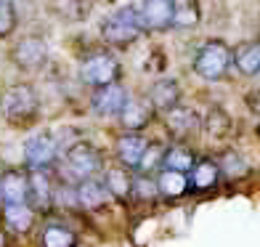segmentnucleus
<instances>
[{
    "instance_id": "412c9836",
    "label": "nucleus",
    "mask_w": 260,
    "mask_h": 247,
    "mask_svg": "<svg viewBox=\"0 0 260 247\" xmlns=\"http://www.w3.org/2000/svg\"><path fill=\"white\" fill-rule=\"evenodd\" d=\"M157 189L168 197H181L186 189H188V181H186V173H178V170H168L165 168L159 173V181H157Z\"/></svg>"
},
{
    "instance_id": "4be33fe9",
    "label": "nucleus",
    "mask_w": 260,
    "mask_h": 247,
    "mask_svg": "<svg viewBox=\"0 0 260 247\" xmlns=\"http://www.w3.org/2000/svg\"><path fill=\"white\" fill-rule=\"evenodd\" d=\"M104 186L117 199H127L130 194H133V181H130V175L125 170H120V168H112L109 173H106V183Z\"/></svg>"
},
{
    "instance_id": "5701e85b",
    "label": "nucleus",
    "mask_w": 260,
    "mask_h": 247,
    "mask_svg": "<svg viewBox=\"0 0 260 247\" xmlns=\"http://www.w3.org/2000/svg\"><path fill=\"white\" fill-rule=\"evenodd\" d=\"M170 128L175 133H191V131H197L199 128V117H197V112L194 109H186V107H175L170 109Z\"/></svg>"
},
{
    "instance_id": "6ab92c4d",
    "label": "nucleus",
    "mask_w": 260,
    "mask_h": 247,
    "mask_svg": "<svg viewBox=\"0 0 260 247\" xmlns=\"http://www.w3.org/2000/svg\"><path fill=\"white\" fill-rule=\"evenodd\" d=\"M27 197H32L40 207L51 199V181L43 173V168H32V175L27 178Z\"/></svg>"
},
{
    "instance_id": "f8f14e48",
    "label": "nucleus",
    "mask_w": 260,
    "mask_h": 247,
    "mask_svg": "<svg viewBox=\"0 0 260 247\" xmlns=\"http://www.w3.org/2000/svg\"><path fill=\"white\" fill-rule=\"evenodd\" d=\"M178 99H181V85L175 80H159L149 93V104L159 112H170L178 104Z\"/></svg>"
},
{
    "instance_id": "1a4fd4ad",
    "label": "nucleus",
    "mask_w": 260,
    "mask_h": 247,
    "mask_svg": "<svg viewBox=\"0 0 260 247\" xmlns=\"http://www.w3.org/2000/svg\"><path fill=\"white\" fill-rule=\"evenodd\" d=\"M45 56H48V45H45L40 38H27V40H21L14 53H11V58L21 67V69H35V67H40L45 61Z\"/></svg>"
},
{
    "instance_id": "7ed1b4c3",
    "label": "nucleus",
    "mask_w": 260,
    "mask_h": 247,
    "mask_svg": "<svg viewBox=\"0 0 260 247\" xmlns=\"http://www.w3.org/2000/svg\"><path fill=\"white\" fill-rule=\"evenodd\" d=\"M80 77L85 85H93V88H101L106 82H117V77H120V61L106 51L90 53L80 64Z\"/></svg>"
},
{
    "instance_id": "aec40b11",
    "label": "nucleus",
    "mask_w": 260,
    "mask_h": 247,
    "mask_svg": "<svg viewBox=\"0 0 260 247\" xmlns=\"http://www.w3.org/2000/svg\"><path fill=\"white\" fill-rule=\"evenodd\" d=\"M6 221L16 231H29L32 221H35V213H32V207L24 205V202H6Z\"/></svg>"
},
{
    "instance_id": "bb28decb",
    "label": "nucleus",
    "mask_w": 260,
    "mask_h": 247,
    "mask_svg": "<svg viewBox=\"0 0 260 247\" xmlns=\"http://www.w3.org/2000/svg\"><path fill=\"white\" fill-rule=\"evenodd\" d=\"M16 27V8L11 0H0V38L11 35Z\"/></svg>"
},
{
    "instance_id": "a878e982",
    "label": "nucleus",
    "mask_w": 260,
    "mask_h": 247,
    "mask_svg": "<svg viewBox=\"0 0 260 247\" xmlns=\"http://www.w3.org/2000/svg\"><path fill=\"white\" fill-rule=\"evenodd\" d=\"M231 131V117L223 112V109H212L207 114V133L210 136H223Z\"/></svg>"
},
{
    "instance_id": "dca6fc26",
    "label": "nucleus",
    "mask_w": 260,
    "mask_h": 247,
    "mask_svg": "<svg viewBox=\"0 0 260 247\" xmlns=\"http://www.w3.org/2000/svg\"><path fill=\"white\" fill-rule=\"evenodd\" d=\"M0 197L6 202H27V178L16 170L6 173L0 178Z\"/></svg>"
},
{
    "instance_id": "2eb2a0df",
    "label": "nucleus",
    "mask_w": 260,
    "mask_h": 247,
    "mask_svg": "<svg viewBox=\"0 0 260 247\" xmlns=\"http://www.w3.org/2000/svg\"><path fill=\"white\" fill-rule=\"evenodd\" d=\"M109 199H112L109 189H106L104 183L88 178V175H85V181L77 186V202L85 205V207H101V205L109 202Z\"/></svg>"
},
{
    "instance_id": "f03ea898",
    "label": "nucleus",
    "mask_w": 260,
    "mask_h": 247,
    "mask_svg": "<svg viewBox=\"0 0 260 247\" xmlns=\"http://www.w3.org/2000/svg\"><path fill=\"white\" fill-rule=\"evenodd\" d=\"M231 64V51L220 40H207L202 48L194 53V72L205 80H223Z\"/></svg>"
},
{
    "instance_id": "ddd939ff",
    "label": "nucleus",
    "mask_w": 260,
    "mask_h": 247,
    "mask_svg": "<svg viewBox=\"0 0 260 247\" xmlns=\"http://www.w3.org/2000/svg\"><path fill=\"white\" fill-rule=\"evenodd\" d=\"M170 24L178 27V29H188V27H197L202 14H199V0H170Z\"/></svg>"
},
{
    "instance_id": "9b49d317",
    "label": "nucleus",
    "mask_w": 260,
    "mask_h": 247,
    "mask_svg": "<svg viewBox=\"0 0 260 247\" xmlns=\"http://www.w3.org/2000/svg\"><path fill=\"white\" fill-rule=\"evenodd\" d=\"M146 146H149V141L144 136H138L136 131H130V133L117 138V157L122 160L125 168H138V160L146 151Z\"/></svg>"
},
{
    "instance_id": "9d476101",
    "label": "nucleus",
    "mask_w": 260,
    "mask_h": 247,
    "mask_svg": "<svg viewBox=\"0 0 260 247\" xmlns=\"http://www.w3.org/2000/svg\"><path fill=\"white\" fill-rule=\"evenodd\" d=\"M151 107L149 101H141V99H125L122 109H120V120L127 131H141V128H146L149 120H151Z\"/></svg>"
},
{
    "instance_id": "f257e3e1",
    "label": "nucleus",
    "mask_w": 260,
    "mask_h": 247,
    "mask_svg": "<svg viewBox=\"0 0 260 247\" xmlns=\"http://www.w3.org/2000/svg\"><path fill=\"white\" fill-rule=\"evenodd\" d=\"M144 21H141L138 8H120L114 16H109L101 24V35L112 45H130L144 35Z\"/></svg>"
},
{
    "instance_id": "20e7f679",
    "label": "nucleus",
    "mask_w": 260,
    "mask_h": 247,
    "mask_svg": "<svg viewBox=\"0 0 260 247\" xmlns=\"http://www.w3.org/2000/svg\"><path fill=\"white\" fill-rule=\"evenodd\" d=\"M38 112V93H35L29 85H14L6 90L3 96V114L8 120H27Z\"/></svg>"
},
{
    "instance_id": "0eeeda50",
    "label": "nucleus",
    "mask_w": 260,
    "mask_h": 247,
    "mask_svg": "<svg viewBox=\"0 0 260 247\" xmlns=\"http://www.w3.org/2000/svg\"><path fill=\"white\" fill-rule=\"evenodd\" d=\"M67 162H69V168H72L77 175H93L99 168H101V157H99V151L93 149L90 144H75L72 149L67 151Z\"/></svg>"
},
{
    "instance_id": "6e6552de",
    "label": "nucleus",
    "mask_w": 260,
    "mask_h": 247,
    "mask_svg": "<svg viewBox=\"0 0 260 247\" xmlns=\"http://www.w3.org/2000/svg\"><path fill=\"white\" fill-rule=\"evenodd\" d=\"M138 14H141V21H144V27L146 29H170V16H173V11H170V0H144V6L138 8Z\"/></svg>"
},
{
    "instance_id": "393cba45",
    "label": "nucleus",
    "mask_w": 260,
    "mask_h": 247,
    "mask_svg": "<svg viewBox=\"0 0 260 247\" xmlns=\"http://www.w3.org/2000/svg\"><path fill=\"white\" fill-rule=\"evenodd\" d=\"M75 234L64 226H48L43 231V247H75Z\"/></svg>"
},
{
    "instance_id": "39448f33",
    "label": "nucleus",
    "mask_w": 260,
    "mask_h": 247,
    "mask_svg": "<svg viewBox=\"0 0 260 247\" xmlns=\"http://www.w3.org/2000/svg\"><path fill=\"white\" fill-rule=\"evenodd\" d=\"M56 138L53 133L43 131V133H35L27 146H24V157L29 162V168H45V165H51L53 157H56Z\"/></svg>"
},
{
    "instance_id": "b1692460",
    "label": "nucleus",
    "mask_w": 260,
    "mask_h": 247,
    "mask_svg": "<svg viewBox=\"0 0 260 247\" xmlns=\"http://www.w3.org/2000/svg\"><path fill=\"white\" fill-rule=\"evenodd\" d=\"M218 170H223L229 178H239V175H244L247 170H250V165H247V160L239 155V151H226L218 162Z\"/></svg>"
},
{
    "instance_id": "cd10ccee",
    "label": "nucleus",
    "mask_w": 260,
    "mask_h": 247,
    "mask_svg": "<svg viewBox=\"0 0 260 247\" xmlns=\"http://www.w3.org/2000/svg\"><path fill=\"white\" fill-rule=\"evenodd\" d=\"M133 189H138V192L144 194V197H151V194L157 192V186L151 183V181H138V183H133Z\"/></svg>"
},
{
    "instance_id": "f3484780",
    "label": "nucleus",
    "mask_w": 260,
    "mask_h": 247,
    "mask_svg": "<svg viewBox=\"0 0 260 247\" xmlns=\"http://www.w3.org/2000/svg\"><path fill=\"white\" fill-rule=\"evenodd\" d=\"M194 162H197V160H194V155H191V149H186V146H173V149L165 151L162 160H159L162 168L178 170V173H188Z\"/></svg>"
},
{
    "instance_id": "423d86ee",
    "label": "nucleus",
    "mask_w": 260,
    "mask_h": 247,
    "mask_svg": "<svg viewBox=\"0 0 260 247\" xmlns=\"http://www.w3.org/2000/svg\"><path fill=\"white\" fill-rule=\"evenodd\" d=\"M125 99H127V93H125V88L120 85V82H106V85L96 88V93H93V109H96L101 117L120 114Z\"/></svg>"
},
{
    "instance_id": "a211bd4d",
    "label": "nucleus",
    "mask_w": 260,
    "mask_h": 247,
    "mask_svg": "<svg viewBox=\"0 0 260 247\" xmlns=\"http://www.w3.org/2000/svg\"><path fill=\"white\" fill-rule=\"evenodd\" d=\"M218 165L212 160H199L191 165V183L194 189H210V186L218 183Z\"/></svg>"
},
{
    "instance_id": "4468645a",
    "label": "nucleus",
    "mask_w": 260,
    "mask_h": 247,
    "mask_svg": "<svg viewBox=\"0 0 260 247\" xmlns=\"http://www.w3.org/2000/svg\"><path fill=\"white\" fill-rule=\"evenodd\" d=\"M236 69L247 77H255L257 69H260V45L257 43H242L239 48L231 53Z\"/></svg>"
}]
</instances>
